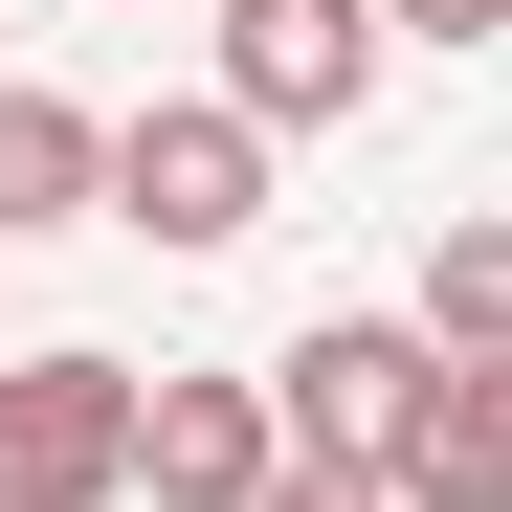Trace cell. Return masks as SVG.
<instances>
[{
    "instance_id": "6",
    "label": "cell",
    "mask_w": 512,
    "mask_h": 512,
    "mask_svg": "<svg viewBox=\"0 0 512 512\" xmlns=\"http://www.w3.org/2000/svg\"><path fill=\"white\" fill-rule=\"evenodd\" d=\"M134 490L156 512H245L268 490V401L245 379H134Z\"/></svg>"
},
{
    "instance_id": "5",
    "label": "cell",
    "mask_w": 512,
    "mask_h": 512,
    "mask_svg": "<svg viewBox=\"0 0 512 512\" xmlns=\"http://www.w3.org/2000/svg\"><path fill=\"white\" fill-rule=\"evenodd\" d=\"M379 512H512V379L423 357V401L379 423Z\"/></svg>"
},
{
    "instance_id": "3",
    "label": "cell",
    "mask_w": 512,
    "mask_h": 512,
    "mask_svg": "<svg viewBox=\"0 0 512 512\" xmlns=\"http://www.w3.org/2000/svg\"><path fill=\"white\" fill-rule=\"evenodd\" d=\"M245 401H268V468H379V423L423 401V334L401 312H312Z\"/></svg>"
},
{
    "instance_id": "10",
    "label": "cell",
    "mask_w": 512,
    "mask_h": 512,
    "mask_svg": "<svg viewBox=\"0 0 512 512\" xmlns=\"http://www.w3.org/2000/svg\"><path fill=\"white\" fill-rule=\"evenodd\" d=\"M245 512H379V468H268Z\"/></svg>"
},
{
    "instance_id": "4",
    "label": "cell",
    "mask_w": 512,
    "mask_h": 512,
    "mask_svg": "<svg viewBox=\"0 0 512 512\" xmlns=\"http://www.w3.org/2000/svg\"><path fill=\"white\" fill-rule=\"evenodd\" d=\"M223 112L245 134H357L379 112V0H223Z\"/></svg>"
},
{
    "instance_id": "1",
    "label": "cell",
    "mask_w": 512,
    "mask_h": 512,
    "mask_svg": "<svg viewBox=\"0 0 512 512\" xmlns=\"http://www.w3.org/2000/svg\"><path fill=\"white\" fill-rule=\"evenodd\" d=\"M90 201H112L134 245H179V268H201V245H245V223H268V134H245L223 90H156V112H90Z\"/></svg>"
},
{
    "instance_id": "8",
    "label": "cell",
    "mask_w": 512,
    "mask_h": 512,
    "mask_svg": "<svg viewBox=\"0 0 512 512\" xmlns=\"http://www.w3.org/2000/svg\"><path fill=\"white\" fill-rule=\"evenodd\" d=\"M45 223H90V112L0 90V245H45Z\"/></svg>"
},
{
    "instance_id": "7",
    "label": "cell",
    "mask_w": 512,
    "mask_h": 512,
    "mask_svg": "<svg viewBox=\"0 0 512 512\" xmlns=\"http://www.w3.org/2000/svg\"><path fill=\"white\" fill-rule=\"evenodd\" d=\"M423 357H446V379H512V223H446V245H423Z\"/></svg>"
},
{
    "instance_id": "9",
    "label": "cell",
    "mask_w": 512,
    "mask_h": 512,
    "mask_svg": "<svg viewBox=\"0 0 512 512\" xmlns=\"http://www.w3.org/2000/svg\"><path fill=\"white\" fill-rule=\"evenodd\" d=\"M379 45H512V0H379Z\"/></svg>"
},
{
    "instance_id": "2",
    "label": "cell",
    "mask_w": 512,
    "mask_h": 512,
    "mask_svg": "<svg viewBox=\"0 0 512 512\" xmlns=\"http://www.w3.org/2000/svg\"><path fill=\"white\" fill-rule=\"evenodd\" d=\"M134 490V357H0V512H112Z\"/></svg>"
}]
</instances>
